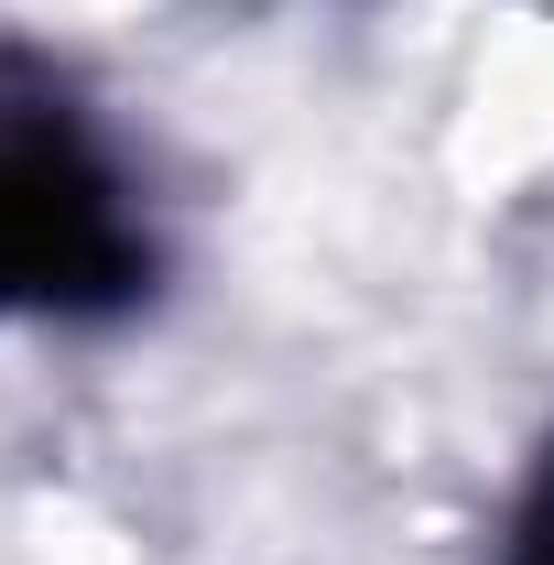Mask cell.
<instances>
[{"label":"cell","mask_w":554,"mask_h":565,"mask_svg":"<svg viewBox=\"0 0 554 565\" xmlns=\"http://www.w3.org/2000/svg\"><path fill=\"white\" fill-rule=\"evenodd\" d=\"M131 282V207L120 174L66 109L0 98V305H87Z\"/></svg>","instance_id":"cell-1"}]
</instances>
